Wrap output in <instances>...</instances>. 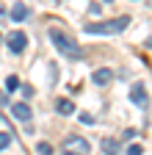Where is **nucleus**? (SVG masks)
Returning <instances> with one entry per match:
<instances>
[{
	"label": "nucleus",
	"instance_id": "1",
	"mask_svg": "<svg viewBox=\"0 0 152 155\" xmlns=\"http://www.w3.org/2000/svg\"><path fill=\"white\" fill-rule=\"evenodd\" d=\"M47 36H50L53 47L58 50V53H64L66 58H83V50L78 47V42H75L72 36H66L61 28H50V31H47Z\"/></svg>",
	"mask_w": 152,
	"mask_h": 155
},
{
	"label": "nucleus",
	"instance_id": "2",
	"mask_svg": "<svg viewBox=\"0 0 152 155\" xmlns=\"http://www.w3.org/2000/svg\"><path fill=\"white\" fill-rule=\"evenodd\" d=\"M127 25H130V17L122 14V17H113V19H102V22H89L83 31L86 33H122Z\"/></svg>",
	"mask_w": 152,
	"mask_h": 155
},
{
	"label": "nucleus",
	"instance_id": "3",
	"mask_svg": "<svg viewBox=\"0 0 152 155\" xmlns=\"http://www.w3.org/2000/svg\"><path fill=\"white\" fill-rule=\"evenodd\" d=\"M6 42H8V50H11V53H22V50L28 47V36H25L22 31H14V33L6 36Z\"/></svg>",
	"mask_w": 152,
	"mask_h": 155
},
{
	"label": "nucleus",
	"instance_id": "4",
	"mask_svg": "<svg viewBox=\"0 0 152 155\" xmlns=\"http://www.w3.org/2000/svg\"><path fill=\"white\" fill-rule=\"evenodd\" d=\"M130 100L136 103L138 108H147V105H149V94H147L144 83H136V86H130Z\"/></svg>",
	"mask_w": 152,
	"mask_h": 155
},
{
	"label": "nucleus",
	"instance_id": "5",
	"mask_svg": "<svg viewBox=\"0 0 152 155\" xmlns=\"http://www.w3.org/2000/svg\"><path fill=\"white\" fill-rule=\"evenodd\" d=\"M64 150H72V152H89L91 144L86 139H80V136H66L64 139Z\"/></svg>",
	"mask_w": 152,
	"mask_h": 155
},
{
	"label": "nucleus",
	"instance_id": "6",
	"mask_svg": "<svg viewBox=\"0 0 152 155\" xmlns=\"http://www.w3.org/2000/svg\"><path fill=\"white\" fill-rule=\"evenodd\" d=\"M111 81H113V72H111L108 67L94 69V72H91V83H94V86H108Z\"/></svg>",
	"mask_w": 152,
	"mask_h": 155
},
{
	"label": "nucleus",
	"instance_id": "7",
	"mask_svg": "<svg viewBox=\"0 0 152 155\" xmlns=\"http://www.w3.org/2000/svg\"><path fill=\"white\" fill-rule=\"evenodd\" d=\"M11 114H14L20 122H31V116H33V111L28 108V103H14V105H11Z\"/></svg>",
	"mask_w": 152,
	"mask_h": 155
},
{
	"label": "nucleus",
	"instance_id": "8",
	"mask_svg": "<svg viewBox=\"0 0 152 155\" xmlns=\"http://www.w3.org/2000/svg\"><path fill=\"white\" fill-rule=\"evenodd\" d=\"M11 19H14V22H25V19H28V6L25 3H14L11 6Z\"/></svg>",
	"mask_w": 152,
	"mask_h": 155
},
{
	"label": "nucleus",
	"instance_id": "9",
	"mask_svg": "<svg viewBox=\"0 0 152 155\" xmlns=\"http://www.w3.org/2000/svg\"><path fill=\"white\" fill-rule=\"evenodd\" d=\"M55 108H58V114H64V116H69V114L75 111L72 100H58V103H55Z\"/></svg>",
	"mask_w": 152,
	"mask_h": 155
},
{
	"label": "nucleus",
	"instance_id": "10",
	"mask_svg": "<svg viewBox=\"0 0 152 155\" xmlns=\"http://www.w3.org/2000/svg\"><path fill=\"white\" fill-rule=\"evenodd\" d=\"M14 89H20V78H17V75H8L6 78V91H14Z\"/></svg>",
	"mask_w": 152,
	"mask_h": 155
},
{
	"label": "nucleus",
	"instance_id": "11",
	"mask_svg": "<svg viewBox=\"0 0 152 155\" xmlns=\"http://www.w3.org/2000/svg\"><path fill=\"white\" fill-rule=\"evenodd\" d=\"M102 150H105V152L119 150V141H116V139H105V141H102Z\"/></svg>",
	"mask_w": 152,
	"mask_h": 155
},
{
	"label": "nucleus",
	"instance_id": "12",
	"mask_svg": "<svg viewBox=\"0 0 152 155\" xmlns=\"http://www.w3.org/2000/svg\"><path fill=\"white\" fill-rule=\"evenodd\" d=\"M11 144V133H0V150H6Z\"/></svg>",
	"mask_w": 152,
	"mask_h": 155
},
{
	"label": "nucleus",
	"instance_id": "13",
	"mask_svg": "<svg viewBox=\"0 0 152 155\" xmlns=\"http://www.w3.org/2000/svg\"><path fill=\"white\" fill-rule=\"evenodd\" d=\"M36 152H53V147L47 141H39V144H36Z\"/></svg>",
	"mask_w": 152,
	"mask_h": 155
},
{
	"label": "nucleus",
	"instance_id": "14",
	"mask_svg": "<svg viewBox=\"0 0 152 155\" xmlns=\"http://www.w3.org/2000/svg\"><path fill=\"white\" fill-rule=\"evenodd\" d=\"M138 152H144L141 144H130V147H127V155H138Z\"/></svg>",
	"mask_w": 152,
	"mask_h": 155
},
{
	"label": "nucleus",
	"instance_id": "15",
	"mask_svg": "<svg viewBox=\"0 0 152 155\" xmlns=\"http://www.w3.org/2000/svg\"><path fill=\"white\" fill-rule=\"evenodd\" d=\"M80 122H83V125H91L94 116H91V114H80Z\"/></svg>",
	"mask_w": 152,
	"mask_h": 155
},
{
	"label": "nucleus",
	"instance_id": "16",
	"mask_svg": "<svg viewBox=\"0 0 152 155\" xmlns=\"http://www.w3.org/2000/svg\"><path fill=\"white\" fill-rule=\"evenodd\" d=\"M147 47H152V36H149V39H147Z\"/></svg>",
	"mask_w": 152,
	"mask_h": 155
},
{
	"label": "nucleus",
	"instance_id": "17",
	"mask_svg": "<svg viewBox=\"0 0 152 155\" xmlns=\"http://www.w3.org/2000/svg\"><path fill=\"white\" fill-rule=\"evenodd\" d=\"M3 14H6V8H3V6H0V17H3Z\"/></svg>",
	"mask_w": 152,
	"mask_h": 155
},
{
	"label": "nucleus",
	"instance_id": "18",
	"mask_svg": "<svg viewBox=\"0 0 152 155\" xmlns=\"http://www.w3.org/2000/svg\"><path fill=\"white\" fill-rule=\"evenodd\" d=\"M0 42H3V33H0Z\"/></svg>",
	"mask_w": 152,
	"mask_h": 155
},
{
	"label": "nucleus",
	"instance_id": "19",
	"mask_svg": "<svg viewBox=\"0 0 152 155\" xmlns=\"http://www.w3.org/2000/svg\"><path fill=\"white\" fill-rule=\"evenodd\" d=\"M105 3H113V0H105Z\"/></svg>",
	"mask_w": 152,
	"mask_h": 155
}]
</instances>
